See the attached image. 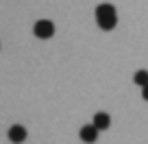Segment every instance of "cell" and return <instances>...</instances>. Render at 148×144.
<instances>
[{"label": "cell", "mask_w": 148, "mask_h": 144, "mask_svg": "<svg viewBox=\"0 0 148 144\" xmlns=\"http://www.w3.org/2000/svg\"><path fill=\"white\" fill-rule=\"evenodd\" d=\"M7 135H9V140H11L13 144H22L24 140H26L28 133H26V129H24L22 125H13V127L9 129V133H7Z\"/></svg>", "instance_id": "3957f363"}, {"label": "cell", "mask_w": 148, "mask_h": 144, "mask_svg": "<svg viewBox=\"0 0 148 144\" xmlns=\"http://www.w3.org/2000/svg\"><path fill=\"white\" fill-rule=\"evenodd\" d=\"M33 33H35L39 39H50L55 35V24L50 20H37L35 26H33Z\"/></svg>", "instance_id": "7a4b0ae2"}, {"label": "cell", "mask_w": 148, "mask_h": 144, "mask_svg": "<svg viewBox=\"0 0 148 144\" xmlns=\"http://www.w3.org/2000/svg\"><path fill=\"white\" fill-rule=\"evenodd\" d=\"M109 125H111L109 114H105V112L94 114V122H92V127H94L96 131H105V129H109Z\"/></svg>", "instance_id": "277c9868"}, {"label": "cell", "mask_w": 148, "mask_h": 144, "mask_svg": "<svg viewBox=\"0 0 148 144\" xmlns=\"http://www.w3.org/2000/svg\"><path fill=\"white\" fill-rule=\"evenodd\" d=\"M81 140H83V142H87V144H94L98 140V131L94 129L92 125H85V127H81Z\"/></svg>", "instance_id": "5b68a950"}, {"label": "cell", "mask_w": 148, "mask_h": 144, "mask_svg": "<svg viewBox=\"0 0 148 144\" xmlns=\"http://www.w3.org/2000/svg\"><path fill=\"white\" fill-rule=\"evenodd\" d=\"M133 81L137 85H142V88H144V85H148V72H146V70H137L135 76H133Z\"/></svg>", "instance_id": "8992f818"}, {"label": "cell", "mask_w": 148, "mask_h": 144, "mask_svg": "<svg viewBox=\"0 0 148 144\" xmlns=\"http://www.w3.org/2000/svg\"><path fill=\"white\" fill-rule=\"evenodd\" d=\"M96 22H98V26L105 28V31L116 28V24H118L116 7L109 5V2H102V5H98V7H96Z\"/></svg>", "instance_id": "6da1fadb"}, {"label": "cell", "mask_w": 148, "mask_h": 144, "mask_svg": "<svg viewBox=\"0 0 148 144\" xmlns=\"http://www.w3.org/2000/svg\"><path fill=\"white\" fill-rule=\"evenodd\" d=\"M142 98H144V101H148V85H144V88H142Z\"/></svg>", "instance_id": "52a82bcc"}]
</instances>
